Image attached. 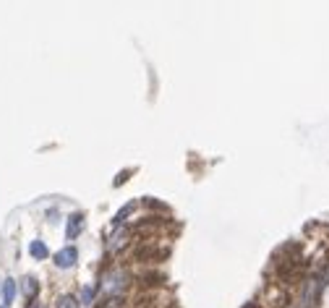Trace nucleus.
Here are the masks:
<instances>
[{"instance_id":"obj_5","label":"nucleus","mask_w":329,"mask_h":308,"mask_svg":"<svg viewBox=\"0 0 329 308\" xmlns=\"http://www.w3.org/2000/svg\"><path fill=\"white\" fill-rule=\"evenodd\" d=\"M29 254L34 256V259H47V246H44L42 241H31V246H29Z\"/></svg>"},{"instance_id":"obj_7","label":"nucleus","mask_w":329,"mask_h":308,"mask_svg":"<svg viewBox=\"0 0 329 308\" xmlns=\"http://www.w3.org/2000/svg\"><path fill=\"white\" fill-rule=\"evenodd\" d=\"M78 303L81 301H76L73 295H63V298L58 301V308H78Z\"/></svg>"},{"instance_id":"obj_3","label":"nucleus","mask_w":329,"mask_h":308,"mask_svg":"<svg viewBox=\"0 0 329 308\" xmlns=\"http://www.w3.org/2000/svg\"><path fill=\"white\" fill-rule=\"evenodd\" d=\"M84 230V214L81 212H73L71 217H68V225H65V238H78V233Z\"/></svg>"},{"instance_id":"obj_6","label":"nucleus","mask_w":329,"mask_h":308,"mask_svg":"<svg viewBox=\"0 0 329 308\" xmlns=\"http://www.w3.org/2000/svg\"><path fill=\"white\" fill-rule=\"evenodd\" d=\"M21 288H24V293H26V298H34V295H37V280L34 277H24V282H21Z\"/></svg>"},{"instance_id":"obj_4","label":"nucleus","mask_w":329,"mask_h":308,"mask_svg":"<svg viewBox=\"0 0 329 308\" xmlns=\"http://www.w3.org/2000/svg\"><path fill=\"white\" fill-rule=\"evenodd\" d=\"M13 298H16V280H5L3 282V303L10 306Z\"/></svg>"},{"instance_id":"obj_1","label":"nucleus","mask_w":329,"mask_h":308,"mask_svg":"<svg viewBox=\"0 0 329 308\" xmlns=\"http://www.w3.org/2000/svg\"><path fill=\"white\" fill-rule=\"evenodd\" d=\"M99 288L110 293V295H118L123 288H126V272L123 269H110L102 275V282H99Z\"/></svg>"},{"instance_id":"obj_2","label":"nucleus","mask_w":329,"mask_h":308,"mask_svg":"<svg viewBox=\"0 0 329 308\" xmlns=\"http://www.w3.org/2000/svg\"><path fill=\"white\" fill-rule=\"evenodd\" d=\"M76 259H78V251L73 246H68L63 251H58L55 254V267H60V269H71L76 264Z\"/></svg>"},{"instance_id":"obj_8","label":"nucleus","mask_w":329,"mask_h":308,"mask_svg":"<svg viewBox=\"0 0 329 308\" xmlns=\"http://www.w3.org/2000/svg\"><path fill=\"white\" fill-rule=\"evenodd\" d=\"M92 298H94V288H92V285H84V290H81V303L89 306V303H92Z\"/></svg>"},{"instance_id":"obj_9","label":"nucleus","mask_w":329,"mask_h":308,"mask_svg":"<svg viewBox=\"0 0 329 308\" xmlns=\"http://www.w3.org/2000/svg\"><path fill=\"white\" fill-rule=\"evenodd\" d=\"M3 308H8V306H3Z\"/></svg>"}]
</instances>
